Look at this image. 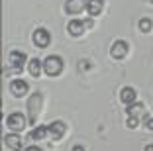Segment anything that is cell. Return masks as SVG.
<instances>
[{
	"label": "cell",
	"mask_w": 153,
	"mask_h": 151,
	"mask_svg": "<svg viewBox=\"0 0 153 151\" xmlns=\"http://www.w3.org/2000/svg\"><path fill=\"white\" fill-rule=\"evenodd\" d=\"M41 108H43V94L41 92H33L27 100V114H30V126L36 124L37 116H39Z\"/></svg>",
	"instance_id": "6da1fadb"
},
{
	"label": "cell",
	"mask_w": 153,
	"mask_h": 151,
	"mask_svg": "<svg viewBox=\"0 0 153 151\" xmlns=\"http://www.w3.org/2000/svg\"><path fill=\"white\" fill-rule=\"evenodd\" d=\"M63 67H65V63L59 55H49L43 61V71H45V75H49V77H59L63 73Z\"/></svg>",
	"instance_id": "7a4b0ae2"
},
{
	"label": "cell",
	"mask_w": 153,
	"mask_h": 151,
	"mask_svg": "<svg viewBox=\"0 0 153 151\" xmlns=\"http://www.w3.org/2000/svg\"><path fill=\"white\" fill-rule=\"evenodd\" d=\"M6 126H8V129L12 133L22 132V129L26 128V116H24L22 112H12V114L6 118Z\"/></svg>",
	"instance_id": "3957f363"
},
{
	"label": "cell",
	"mask_w": 153,
	"mask_h": 151,
	"mask_svg": "<svg viewBox=\"0 0 153 151\" xmlns=\"http://www.w3.org/2000/svg\"><path fill=\"white\" fill-rule=\"evenodd\" d=\"M128 51H130V45H128V41H124V39H116L112 43V47H110V55H112L114 59H124L128 55Z\"/></svg>",
	"instance_id": "277c9868"
},
{
	"label": "cell",
	"mask_w": 153,
	"mask_h": 151,
	"mask_svg": "<svg viewBox=\"0 0 153 151\" xmlns=\"http://www.w3.org/2000/svg\"><path fill=\"white\" fill-rule=\"evenodd\" d=\"M65 133H67V126H65V122L55 120V122H51V124H49V138L53 139V141L63 139Z\"/></svg>",
	"instance_id": "5b68a950"
},
{
	"label": "cell",
	"mask_w": 153,
	"mask_h": 151,
	"mask_svg": "<svg viewBox=\"0 0 153 151\" xmlns=\"http://www.w3.org/2000/svg\"><path fill=\"white\" fill-rule=\"evenodd\" d=\"M32 39H33V43L37 45V47H47V45L51 43V33L45 28H37L36 31H33V36H32Z\"/></svg>",
	"instance_id": "8992f818"
},
{
	"label": "cell",
	"mask_w": 153,
	"mask_h": 151,
	"mask_svg": "<svg viewBox=\"0 0 153 151\" xmlns=\"http://www.w3.org/2000/svg\"><path fill=\"white\" fill-rule=\"evenodd\" d=\"M26 61H27V57H26V53L24 51H12L10 53V65H12V69L16 73H22L24 71V65H26Z\"/></svg>",
	"instance_id": "52a82bcc"
},
{
	"label": "cell",
	"mask_w": 153,
	"mask_h": 151,
	"mask_svg": "<svg viewBox=\"0 0 153 151\" xmlns=\"http://www.w3.org/2000/svg\"><path fill=\"white\" fill-rule=\"evenodd\" d=\"M85 30H86L85 20L75 18V20H69L67 22V31H69V36H73V37H81L85 33Z\"/></svg>",
	"instance_id": "ba28073f"
},
{
	"label": "cell",
	"mask_w": 153,
	"mask_h": 151,
	"mask_svg": "<svg viewBox=\"0 0 153 151\" xmlns=\"http://www.w3.org/2000/svg\"><path fill=\"white\" fill-rule=\"evenodd\" d=\"M86 4H88V0H67L65 2V12L71 14V16H76L82 10H86Z\"/></svg>",
	"instance_id": "9c48e42d"
},
{
	"label": "cell",
	"mask_w": 153,
	"mask_h": 151,
	"mask_svg": "<svg viewBox=\"0 0 153 151\" xmlns=\"http://www.w3.org/2000/svg\"><path fill=\"white\" fill-rule=\"evenodd\" d=\"M27 90H30V85L22 79H14L12 83H10V92H12L14 96H26Z\"/></svg>",
	"instance_id": "30bf717a"
},
{
	"label": "cell",
	"mask_w": 153,
	"mask_h": 151,
	"mask_svg": "<svg viewBox=\"0 0 153 151\" xmlns=\"http://www.w3.org/2000/svg\"><path fill=\"white\" fill-rule=\"evenodd\" d=\"M135 98H137V94H135L134 86H124V89L120 90V100L126 108L131 106V104H135Z\"/></svg>",
	"instance_id": "8fae6325"
},
{
	"label": "cell",
	"mask_w": 153,
	"mask_h": 151,
	"mask_svg": "<svg viewBox=\"0 0 153 151\" xmlns=\"http://www.w3.org/2000/svg\"><path fill=\"white\" fill-rule=\"evenodd\" d=\"M126 112H128V116L137 118V120H145V118H147V110H145V106L141 102H135V104H131V106H128Z\"/></svg>",
	"instance_id": "7c38bea8"
},
{
	"label": "cell",
	"mask_w": 153,
	"mask_h": 151,
	"mask_svg": "<svg viewBox=\"0 0 153 151\" xmlns=\"http://www.w3.org/2000/svg\"><path fill=\"white\" fill-rule=\"evenodd\" d=\"M4 145L8 147L10 151H20L22 149V138L18 133H6L4 135Z\"/></svg>",
	"instance_id": "4fadbf2b"
},
{
	"label": "cell",
	"mask_w": 153,
	"mask_h": 151,
	"mask_svg": "<svg viewBox=\"0 0 153 151\" xmlns=\"http://www.w3.org/2000/svg\"><path fill=\"white\" fill-rule=\"evenodd\" d=\"M102 10H104V0H88L86 12L90 14V18H92V16H98Z\"/></svg>",
	"instance_id": "5bb4252c"
},
{
	"label": "cell",
	"mask_w": 153,
	"mask_h": 151,
	"mask_svg": "<svg viewBox=\"0 0 153 151\" xmlns=\"http://www.w3.org/2000/svg\"><path fill=\"white\" fill-rule=\"evenodd\" d=\"M47 135H49V126H37L33 128V132H30L32 139H45Z\"/></svg>",
	"instance_id": "9a60e30c"
},
{
	"label": "cell",
	"mask_w": 153,
	"mask_h": 151,
	"mask_svg": "<svg viewBox=\"0 0 153 151\" xmlns=\"http://www.w3.org/2000/svg\"><path fill=\"white\" fill-rule=\"evenodd\" d=\"M27 71H30L32 77H39L41 71H43V61H39V59H32L30 65H27Z\"/></svg>",
	"instance_id": "2e32d148"
},
{
	"label": "cell",
	"mask_w": 153,
	"mask_h": 151,
	"mask_svg": "<svg viewBox=\"0 0 153 151\" xmlns=\"http://www.w3.org/2000/svg\"><path fill=\"white\" fill-rule=\"evenodd\" d=\"M140 30L143 31V33H149V31L153 30V22L149 18H141L140 20Z\"/></svg>",
	"instance_id": "e0dca14e"
},
{
	"label": "cell",
	"mask_w": 153,
	"mask_h": 151,
	"mask_svg": "<svg viewBox=\"0 0 153 151\" xmlns=\"http://www.w3.org/2000/svg\"><path fill=\"white\" fill-rule=\"evenodd\" d=\"M90 67H92V63H90L88 59H82V61H79V69H81V71H88Z\"/></svg>",
	"instance_id": "ac0fdd59"
},
{
	"label": "cell",
	"mask_w": 153,
	"mask_h": 151,
	"mask_svg": "<svg viewBox=\"0 0 153 151\" xmlns=\"http://www.w3.org/2000/svg\"><path fill=\"white\" fill-rule=\"evenodd\" d=\"M143 124H145V128L149 129V132H153V116H147L143 120Z\"/></svg>",
	"instance_id": "d6986e66"
},
{
	"label": "cell",
	"mask_w": 153,
	"mask_h": 151,
	"mask_svg": "<svg viewBox=\"0 0 153 151\" xmlns=\"http://www.w3.org/2000/svg\"><path fill=\"white\" fill-rule=\"evenodd\" d=\"M137 124H140V120H137V118L128 116V128H137Z\"/></svg>",
	"instance_id": "ffe728a7"
},
{
	"label": "cell",
	"mask_w": 153,
	"mask_h": 151,
	"mask_svg": "<svg viewBox=\"0 0 153 151\" xmlns=\"http://www.w3.org/2000/svg\"><path fill=\"white\" fill-rule=\"evenodd\" d=\"M85 26L88 28V30H90V28H94V22H92V18H86V20H85Z\"/></svg>",
	"instance_id": "44dd1931"
},
{
	"label": "cell",
	"mask_w": 153,
	"mask_h": 151,
	"mask_svg": "<svg viewBox=\"0 0 153 151\" xmlns=\"http://www.w3.org/2000/svg\"><path fill=\"white\" fill-rule=\"evenodd\" d=\"M24 151H41V149H39V147H37V145H30V147H26V149H24Z\"/></svg>",
	"instance_id": "7402d4cb"
},
{
	"label": "cell",
	"mask_w": 153,
	"mask_h": 151,
	"mask_svg": "<svg viewBox=\"0 0 153 151\" xmlns=\"http://www.w3.org/2000/svg\"><path fill=\"white\" fill-rule=\"evenodd\" d=\"M71 151H85V147H82V145H73Z\"/></svg>",
	"instance_id": "603a6c76"
},
{
	"label": "cell",
	"mask_w": 153,
	"mask_h": 151,
	"mask_svg": "<svg viewBox=\"0 0 153 151\" xmlns=\"http://www.w3.org/2000/svg\"><path fill=\"white\" fill-rule=\"evenodd\" d=\"M143 151H153V143H147V145L143 147Z\"/></svg>",
	"instance_id": "cb8c5ba5"
},
{
	"label": "cell",
	"mask_w": 153,
	"mask_h": 151,
	"mask_svg": "<svg viewBox=\"0 0 153 151\" xmlns=\"http://www.w3.org/2000/svg\"><path fill=\"white\" fill-rule=\"evenodd\" d=\"M149 2H151V4H153V0H149Z\"/></svg>",
	"instance_id": "d4e9b609"
}]
</instances>
